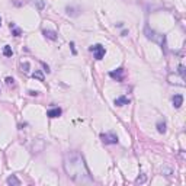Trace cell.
<instances>
[{"label": "cell", "instance_id": "obj_1", "mask_svg": "<svg viewBox=\"0 0 186 186\" xmlns=\"http://www.w3.org/2000/svg\"><path fill=\"white\" fill-rule=\"evenodd\" d=\"M64 170L67 176L77 183H93V177L84 157L79 151H68L64 156Z\"/></svg>", "mask_w": 186, "mask_h": 186}, {"label": "cell", "instance_id": "obj_2", "mask_svg": "<svg viewBox=\"0 0 186 186\" xmlns=\"http://www.w3.org/2000/svg\"><path fill=\"white\" fill-rule=\"evenodd\" d=\"M144 33H146V36L148 38V40L154 41V42H159L160 45H161V48H166V36H164V35L154 32V31H151V29H150L148 26H146V29H144Z\"/></svg>", "mask_w": 186, "mask_h": 186}, {"label": "cell", "instance_id": "obj_3", "mask_svg": "<svg viewBox=\"0 0 186 186\" xmlns=\"http://www.w3.org/2000/svg\"><path fill=\"white\" fill-rule=\"evenodd\" d=\"M90 51L93 53V55H95V58H96V60H102V58L105 57V54H106L105 46L100 45V44H96V45L90 46Z\"/></svg>", "mask_w": 186, "mask_h": 186}, {"label": "cell", "instance_id": "obj_4", "mask_svg": "<svg viewBox=\"0 0 186 186\" xmlns=\"http://www.w3.org/2000/svg\"><path fill=\"white\" fill-rule=\"evenodd\" d=\"M100 138H102V141H103L105 144H118V141H119L118 137H116V134H113V133L102 134Z\"/></svg>", "mask_w": 186, "mask_h": 186}, {"label": "cell", "instance_id": "obj_5", "mask_svg": "<svg viewBox=\"0 0 186 186\" xmlns=\"http://www.w3.org/2000/svg\"><path fill=\"white\" fill-rule=\"evenodd\" d=\"M109 76H111L112 79H116L118 81H122V80H124V68H116L115 71H111Z\"/></svg>", "mask_w": 186, "mask_h": 186}, {"label": "cell", "instance_id": "obj_6", "mask_svg": "<svg viewBox=\"0 0 186 186\" xmlns=\"http://www.w3.org/2000/svg\"><path fill=\"white\" fill-rule=\"evenodd\" d=\"M172 103L176 109H179V108L183 105V96H182V95H174L172 98Z\"/></svg>", "mask_w": 186, "mask_h": 186}, {"label": "cell", "instance_id": "obj_7", "mask_svg": "<svg viewBox=\"0 0 186 186\" xmlns=\"http://www.w3.org/2000/svg\"><path fill=\"white\" fill-rule=\"evenodd\" d=\"M61 112H63V111H61L60 108H53V109H50V111L46 112V116H48V118H58L61 115Z\"/></svg>", "mask_w": 186, "mask_h": 186}, {"label": "cell", "instance_id": "obj_8", "mask_svg": "<svg viewBox=\"0 0 186 186\" xmlns=\"http://www.w3.org/2000/svg\"><path fill=\"white\" fill-rule=\"evenodd\" d=\"M128 103H129V99L126 96H119V98L115 99V105L116 106H124V105H128Z\"/></svg>", "mask_w": 186, "mask_h": 186}, {"label": "cell", "instance_id": "obj_9", "mask_svg": "<svg viewBox=\"0 0 186 186\" xmlns=\"http://www.w3.org/2000/svg\"><path fill=\"white\" fill-rule=\"evenodd\" d=\"M6 182H7V185H10V186H19L20 185V180L18 179L15 174H12L10 177H7Z\"/></svg>", "mask_w": 186, "mask_h": 186}, {"label": "cell", "instance_id": "obj_10", "mask_svg": "<svg viewBox=\"0 0 186 186\" xmlns=\"http://www.w3.org/2000/svg\"><path fill=\"white\" fill-rule=\"evenodd\" d=\"M44 35H45V38H48V40H51V41H55L57 40V33L54 32V31H44Z\"/></svg>", "mask_w": 186, "mask_h": 186}, {"label": "cell", "instance_id": "obj_11", "mask_svg": "<svg viewBox=\"0 0 186 186\" xmlns=\"http://www.w3.org/2000/svg\"><path fill=\"white\" fill-rule=\"evenodd\" d=\"M157 131H159L160 134L166 133V122H164V121H159V122H157Z\"/></svg>", "mask_w": 186, "mask_h": 186}, {"label": "cell", "instance_id": "obj_12", "mask_svg": "<svg viewBox=\"0 0 186 186\" xmlns=\"http://www.w3.org/2000/svg\"><path fill=\"white\" fill-rule=\"evenodd\" d=\"M3 55H5V57H12V55H13V51H12V48L9 45L3 46Z\"/></svg>", "mask_w": 186, "mask_h": 186}, {"label": "cell", "instance_id": "obj_13", "mask_svg": "<svg viewBox=\"0 0 186 186\" xmlns=\"http://www.w3.org/2000/svg\"><path fill=\"white\" fill-rule=\"evenodd\" d=\"M10 29H12V32H13L15 36H20V35H22V31H20L19 28L15 26V23H10Z\"/></svg>", "mask_w": 186, "mask_h": 186}, {"label": "cell", "instance_id": "obj_14", "mask_svg": "<svg viewBox=\"0 0 186 186\" xmlns=\"http://www.w3.org/2000/svg\"><path fill=\"white\" fill-rule=\"evenodd\" d=\"M31 3H32L33 6H36L38 9H42V7H44V2H42V0H31Z\"/></svg>", "mask_w": 186, "mask_h": 186}, {"label": "cell", "instance_id": "obj_15", "mask_svg": "<svg viewBox=\"0 0 186 186\" xmlns=\"http://www.w3.org/2000/svg\"><path fill=\"white\" fill-rule=\"evenodd\" d=\"M32 77L33 79H38L40 81H44V74L41 73V71H35V73L32 74Z\"/></svg>", "mask_w": 186, "mask_h": 186}, {"label": "cell", "instance_id": "obj_16", "mask_svg": "<svg viewBox=\"0 0 186 186\" xmlns=\"http://www.w3.org/2000/svg\"><path fill=\"white\" fill-rule=\"evenodd\" d=\"M6 84H7V86H12V87H13L15 86V80L12 79V77H6Z\"/></svg>", "mask_w": 186, "mask_h": 186}, {"label": "cell", "instance_id": "obj_17", "mask_svg": "<svg viewBox=\"0 0 186 186\" xmlns=\"http://www.w3.org/2000/svg\"><path fill=\"white\" fill-rule=\"evenodd\" d=\"M179 73L182 76V79H185V67L183 66H179Z\"/></svg>", "mask_w": 186, "mask_h": 186}, {"label": "cell", "instance_id": "obj_18", "mask_svg": "<svg viewBox=\"0 0 186 186\" xmlns=\"http://www.w3.org/2000/svg\"><path fill=\"white\" fill-rule=\"evenodd\" d=\"M146 174H143V176H141V177H138V179H137V183H144V182H146Z\"/></svg>", "mask_w": 186, "mask_h": 186}, {"label": "cell", "instance_id": "obj_19", "mask_svg": "<svg viewBox=\"0 0 186 186\" xmlns=\"http://www.w3.org/2000/svg\"><path fill=\"white\" fill-rule=\"evenodd\" d=\"M22 70H23V71H29V63H25V64H22Z\"/></svg>", "mask_w": 186, "mask_h": 186}, {"label": "cell", "instance_id": "obj_20", "mask_svg": "<svg viewBox=\"0 0 186 186\" xmlns=\"http://www.w3.org/2000/svg\"><path fill=\"white\" fill-rule=\"evenodd\" d=\"M29 95H31V96H38L40 93L36 92V90H29Z\"/></svg>", "mask_w": 186, "mask_h": 186}, {"label": "cell", "instance_id": "obj_21", "mask_svg": "<svg viewBox=\"0 0 186 186\" xmlns=\"http://www.w3.org/2000/svg\"><path fill=\"white\" fill-rule=\"evenodd\" d=\"M0 26H2V18H0Z\"/></svg>", "mask_w": 186, "mask_h": 186}]
</instances>
